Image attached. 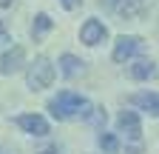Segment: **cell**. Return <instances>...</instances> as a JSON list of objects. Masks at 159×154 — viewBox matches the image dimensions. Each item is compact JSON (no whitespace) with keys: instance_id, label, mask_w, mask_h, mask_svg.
<instances>
[{"instance_id":"6da1fadb","label":"cell","mask_w":159,"mask_h":154,"mask_svg":"<svg viewBox=\"0 0 159 154\" xmlns=\"http://www.w3.org/2000/svg\"><path fill=\"white\" fill-rule=\"evenodd\" d=\"M48 111L57 120H77V117H91V103L80 97L77 91H60L57 97L48 100Z\"/></svg>"},{"instance_id":"7a4b0ae2","label":"cell","mask_w":159,"mask_h":154,"mask_svg":"<svg viewBox=\"0 0 159 154\" xmlns=\"http://www.w3.org/2000/svg\"><path fill=\"white\" fill-rule=\"evenodd\" d=\"M54 74L57 71H54V66H51L48 57H37V60L29 66V71H26V83H29V89L40 91V89H48L51 86Z\"/></svg>"},{"instance_id":"3957f363","label":"cell","mask_w":159,"mask_h":154,"mask_svg":"<svg viewBox=\"0 0 159 154\" xmlns=\"http://www.w3.org/2000/svg\"><path fill=\"white\" fill-rule=\"evenodd\" d=\"M105 9L125 17V20H136V17H142L151 6V0H102Z\"/></svg>"},{"instance_id":"277c9868","label":"cell","mask_w":159,"mask_h":154,"mask_svg":"<svg viewBox=\"0 0 159 154\" xmlns=\"http://www.w3.org/2000/svg\"><path fill=\"white\" fill-rule=\"evenodd\" d=\"M142 40L134 34H122V37H116V46H114V60L116 63H125L128 57H134L136 51H142Z\"/></svg>"},{"instance_id":"5b68a950","label":"cell","mask_w":159,"mask_h":154,"mask_svg":"<svg viewBox=\"0 0 159 154\" xmlns=\"http://www.w3.org/2000/svg\"><path fill=\"white\" fill-rule=\"evenodd\" d=\"M108 37V29L102 26V20H85L83 26H80V40H83L85 46H97V43H102Z\"/></svg>"},{"instance_id":"8992f818","label":"cell","mask_w":159,"mask_h":154,"mask_svg":"<svg viewBox=\"0 0 159 154\" xmlns=\"http://www.w3.org/2000/svg\"><path fill=\"white\" fill-rule=\"evenodd\" d=\"M116 126H119V131H122L128 140H139V137H142V123H139L136 111H119Z\"/></svg>"},{"instance_id":"52a82bcc","label":"cell","mask_w":159,"mask_h":154,"mask_svg":"<svg viewBox=\"0 0 159 154\" xmlns=\"http://www.w3.org/2000/svg\"><path fill=\"white\" fill-rule=\"evenodd\" d=\"M23 60H26V51L20 46H11L9 51H0V74H14L23 69Z\"/></svg>"},{"instance_id":"ba28073f","label":"cell","mask_w":159,"mask_h":154,"mask_svg":"<svg viewBox=\"0 0 159 154\" xmlns=\"http://www.w3.org/2000/svg\"><path fill=\"white\" fill-rule=\"evenodd\" d=\"M14 123L23 131L34 134V137H46V134H48V123H46V117H40V114H20Z\"/></svg>"},{"instance_id":"9c48e42d","label":"cell","mask_w":159,"mask_h":154,"mask_svg":"<svg viewBox=\"0 0 159 154\" xmlns=\"http://www.w3.org/2000/svg\"><path fill=\"white\" fill-rule=\"evenodd\" d=\"M131 103L139 106L142 111H148L151 117H159V94H153V91H139V94L131 97Z\"/></svg>"},{"instance_id":"30bf717a","label":"cell","mask_w":159,"mask_h":154,"mask_svg":"<svg viewBox=\"0 0 159 154\" xmlns=\"http://www.w3.org/2000/svg\"><path fill=\"white\" fill-rule=\"evenodd\" d=\"M128 74L134 77V80H151V77L156 74V63H153V60H136V63L128 69Z\"/></svg>"},{"instance_id":"8fae6325","label":"cell","mask_w":159,"mask_h":154,"mask_svg":"<svg viewBox=\"0 0 159 154\" xmlns=\"http://www.w3.org/2000/svg\"><path fill=\"white\" fill-rule=\"evenodd\" d=\"M83 60H80V57H74V54H63L60 57V71H63L66 77H77L80 71H83Z\"/></svg>"},{"instance_id":"7c38bea8","label":"cell","mask_w":159,"mask_h":154,"mask_svg":"<svg viewBox=\"0 0 159 154\" xmlns=\"http://www.w3.org/2000/svg\"><path fill=\"white\" fill-rule=\"evenodd\" d=\"M51 26H54V23H51V17L40 12V14L34 17V26H31V37H34V40H37V37H43V34H46Z\"/></svg>"},{"instance_id":"4fadbf2b","label":"cell","mask_w":159,"mask_h":154,"mask_svg":"<svg viewBox=\"0 0 159 154\" xmlns=\"http://www.w3.org/2000/svg\"><path fill=\"white\" fill-rule=\"evenodd\" d=\"M99 148L108 151V154H116V151H119V140H116V134L102 131V134H99Z\"/></svg>"},{"instance_id":"5bb4252c","label":"cell","mask_w":159,"mask_h":154,"mask_svg":"<svg viewBox=\"0 0 159 154\" xmlns=\"http://www.w3.org/2000/svg\"><path fill=\"white\" fill-rule=\"evenodd\" d=\"M0 43H9V29H6L3 20H0Z\"/></svg>"},{"instance_id":"9a60e30c","label":"cell","mask_w":159,"mask_h":154,"mask_svg":"<svg viewBox=\"0 0 159 154\" xmlns=\"http://www.w3.org/2000/svg\"><path fill=\"white\" fill-rule=\"evenodd\" d=\"M60 3H63V6H66V9H74V6H77V3H80V0H60Z\"/></svg>"},{"instance_id":"2e32d148","label":"cell","mask_w":159,"mask_h":154,"mask_svg":"<svg viewBox=\"0 0 159 154\" xmlns=\"http://www.w3.org/2000/svg\"><path fill=\"white\" fill-rule=\"evenodd\" d=\"M11 3H14V0H0V6H3V9H6V6H11Z\"/></svg>"},{"instance_id":"e0dca14e","label":"cell","mask_w":159,"mask_h":154,"mask_svg":"<svg viewBox=\"0 0 159 154\" xmlns=\"http://www.w3.org/2000/svg\"><path fill=\"white\" fill-rule=\"evenodd\" d=\"M40 154H57V148H46V151H40Z\"/></svg>"},{"instance_id":"ac0fdd59","label":"cell","mask_w":159,"mask_h":154,"mask_svg":"<svg viewBox=\"0 0 159 154\" xmlns=\"http://www.w3.org/2000/svg\"><path fill=\"white\" fill-rule=\"evenodd\" d=\"M0 154H6V148H0Z\"/></svg>"}]
</instances>
